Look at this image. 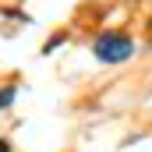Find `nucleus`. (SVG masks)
<instances>
[{
	"label": "nucleus",
	"mask_w": 152,
	"mask_h": 152,
	"mask_svg": "<svg viewBox=\"0 0 152 152\" xmlns=\"http://www.w3.org/2000/svg\"><path fill=\"white\" fill-rule=\"evenodd\" d=\"M131 50H134V42L124 36V32H106V36H99V42H96V57L106 60V64H120V60H127Z\"/></svg>",
	"instance_id": "1"
},
{
	"label": "nucleus",
	"mask_w": 152,
	"mask_h": 152,
	"mask_svg": "<svg viewBox=\"0 0 152 152\" xmlns=\"http://www.w3.org/2000/svg\"><path fill=\"white\" fill-rule=\"evenodd\" d=\"M11 99H14V85L0 88V110H7V106H11Z\"/></svg>",
	"instance_id": "2"
},
{
	"label": "nucleus",
	"mask_w": 152,
	"mask_h": 152,
	"mask_svg": "<svg viewBox=\"0 0 152 152\" xmlns=\"http://www.w3.org/2000/svg\"><path fill=\"white\" fill-rule=\"evenodd\" d=\"M0 152H11V145H7V142H4V138H0Z\"/></svg>",
	"instance_id": "3"
}]
</instances>
